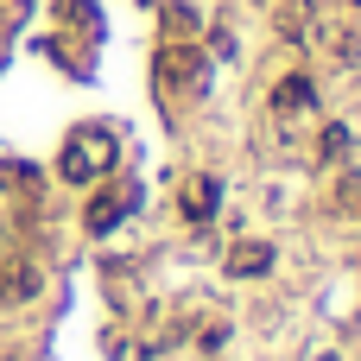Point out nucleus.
<instances>
[{
	"instance_id": "1",
	"label": "nucleus",
	"mask_w": 361,
	"mask_h": 361,
	"mask_svg": "<svg viewBox=\"0 0 361 361\" xmlns=\"http://www.w3.org/2000/svg\"><path fill=\"white\" fill-rule=\"evenodd\" d=\"M108 159H114V140H108L102 127H89V133H76V140L63 146V171H70V178H95Z\"/></svg>"
}]
</instances>
